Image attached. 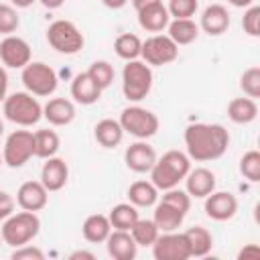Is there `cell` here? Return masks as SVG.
I'll use <instances>...</instances> for the list:
<instances>
[{
  "label": "cell",
  "mask_w": 260,
  "mask_h": 260,
  "mask_svg": "<svg viewBox=\"0 0 260 260\" xmlns=\"http://www.w3.org/2000/svg\"><path fill=\"white\" fill-rule=\"evenodd\" d=\"M187 156L197 162H209L225 154L230 146V132L221 124L195 122L185 128Z\"/></svg>",
  "instance_id": "6da1fadb"
},
{
  "label": "cell",
  "mask_w": 260,
  "mask_h": 260,
  "mask_svg": "<svg viewBox=\"0 0 260 260\" xmlns=\"http://www.w3.org/2000/svg\"><path fill=\"white\" fill-rule=\"evenodd\" d=\"M191 169V158L181 152V150H167L156 162L152 165L150 173V183L158 191H167L173 187H179V183L187 177Z\"/></svg>",
  "instance_id": "7a4b0ae2"
},
{
  "label": "cell",
  "mask_w": 260,
  "mask_h": 260,
  "mask_svg": "<svg viewBox=\"0 0 260 260\" xmlns=\"http://www.w3.org/2000/svg\"><path fill=\"white\" fill-rule=\"evenodd\" d=\"M39 230H41V219H39L37 211L22 209V211L12 213L10 217H6L2 221L0 236H2L4 244L12 246V248H18V246H24L30 240H35Z\"/></svg>",
  "instance_id": "3957f363"
},
{
  "label": "cell",
  "mask_w": 260,
  "mask_h": 260,
  "mask_svg": "<svg viewBox=\"0 0 260 260\" xmlns=\"http://www.w3.org/2000/svg\"><path fill=\"white\" fill-rule=\"evenodd\" d=\"M2 110H4L6 120L22 128L35 126L43 118V106L28 91H14L6 95V100L2 102Z\"/></svg>",
  "instance_id": "277c9868"
},
{
  "label": "cell",
  "mask_w": 260,
  "mask_h": 260,
  "mask_svg": "<svg viewBox=\"0 0 260 260\" xmlns=\"http://www.w3.org/2000/svg\"><path fill=\"white\" fill-rule=\"evenodd\" d=\"M152 89V69L142 59L126 61L122 69V91L128 102L144 100Z\"/></svg>",
  "instance_id": "5b68a950"
},
{
  "label": "cell",
  "mask_w": 260,
  "mask_h": 260,
  "mask_svg": "<svg viewBox=\"0 0 260 260\" xmlns=\"http://www.w3.org/2000/svg\"><path fill=\"white\" fill-rule=\"evenodd\" d=\"M47 43L61 55H75L83 49L85 39L75 22L59 18L53 20L47 28Z\"/></svg>",
  "instance_id": "8992f818"
},
{
  "label": "cell",
  "mask_w": 260,
  "mask_h": 260,
  "mask_svg": "<svg viewBox=\"0 0 260 260\" xmlns=\"http://www.w3.org/2000/svg\"><path fill=\"white\" fill-rule=\"evenodd\" d=\"M20 79H22L26 91L32 93V95H39V98L53 95L57 85H59L55 69L47 63H43V61H30L28 65H24L22 73H20Z\"/></svg>",
  "instance_id": "52a82bcc"
},
{
  "label": "cell",
  "mask_w": 260,
  "mask_h": 260,
  "mask_svg": "<svg viewBox=\"0 0 260 260\" xmlns=\"http://www.w3.org/2000/svg\"><path fill=\"white\" fill-rule=\"evenodd\" d=\"M120 126L124 132L132 134L138 140H146L158 132V116L142 106H128L120 114Z\"/></svg>",
  "instance_id": "ba28073f"
},
{
  "label": "cell",
  "mask_w": 260,
  "mask_h": 260,
  "mask_svg": "<svg viewBox=\"0 0 260 260\" xmlns=\"http://www.w3.org/2000/svg\"><path fill=\"white\" fill-rule=\"evenodd\" d=\"M35 156V136L30 130H14L6 136L2 148V160L10 169L24 167Z\"/></svg>",
  "instance_id": "9c48e42d"
},
{
  "label": "cell",
  "mask_w": 260,
  "mask_h": 260,
  "mask_svg": "<svg viewBox=\"0 0 260 260\" xmlns=\"http://www.w3.org/2000/svg\"><path fill=\"white\" fill-rule=\"evenodd\" d=\"M140 57L150 67H162V65L173 63L179 57V45L169 35L156 32L148 37L146 41H142Z\"/></svg>",
  "instance_id": "30bf717a"
},
{
  "label": "cell",
  "mask_w": 260,
  "mask_h": 260,
  "mask_svg": "<svg viewBox=\"0 0 260 260\" xmlns=\"http://www.w3.org/2000/svg\"><path fill=\"white\" fill-rule=\"evenodd\" d=\"M152 256L156 260H187L191 258L189 244L185 234L181 232H160L152 244Z\"/></svg>",
  "instance_id": "8fae6325"
},
{
  "label": "cell",
  "mask_w": 260,
  "mask_h": 260,
  "mask_svg": "<svg viewBox=\"0 0 260 260\" xmlns=\"http://www.w3.org/2000/svg\"><path fill=\"white\" fill-rule=\"evenodd\" d=\"M30 57H32V51L24 39H20L16 35H6L0 41V61L6 67L22 69L24 65L30 63Z\"/></svg>",
  "instance_id": "7c38bea8"
},
{
  "label": "cell",
  "mask_w": 260,
  "mask_h": 260,
  "mask_svg": "<svg viewBox=\"0 0 260 260\" xmlns=\"http://www.w3.org/2000/svg\"><path fill=\"white\" fill-rule=\"evenodd\" d=\"M203 209H205L209 219L228 221V219H232L238 213V199L230 191H211L205 197Z\"/></svg>",
  "instance_id": "4fadbf2b"
},
{
  "label": "cell",
  "mask_w": 260,
  "mask_h": 260,
  "mask_svg": "<svg viewBox=\"0 0 260 260\" xmlns=\"http://www.w3.org/2000/svg\"><path fill=\"white\" fill-rule=\"evenodd\" d=\"M156 152L154 148L146 142V140H136L132 142L126 152H124V162L130 171L134 173H148L152 169V165L156 162Z\"/></svg>",
  "instance_id": "5bb4252c"
},
{
  "label": "cell",
  "mask_w": 260,
  "mask_h": 260,
  "mask_svg": "<svg viewBox=\"0 0 260 260\" xmlns=\"http://www.w3.org/2000/svg\"><path fill=\"white\" fill-rule=\"evenodd\" d=\"M67 179H69V167L63 158H59L57 154L45 158V165L41 169V183L49 193L61 191L67 185Z\"/></svg>",
  "instance_id": "9a60e30c"
},
{
  "label": "cell",
  "mask_w": 260,
  "mask_h": 260,
  "mask_svg": "<svg viewBox=\"0 0 260 260\" xmlns=\"http://www.w3.org/2000/svg\"><path fill=\"white\" fill-rule=\"evenodd\" d=\"M49 201V191L41 181H24L16 191V203L26 211H41Z\"/></svg>",
  "instance_id": "2e32d148"
},
{
  "label": "cell",
  "mask_w": 260,
  "mask_h": 260,
  "mask_svg": "<svg viewBox=\"0 0 260 260\" xmlns=\"http://www.w3.org/2000/svg\"><path fill=\"white\" fill-rule=\"evenodd\" d=\"M185 181V191L195 197V199H205L211 191H215V175L213 171L205 169V167H197V169H189Z\"/></svg>",
  "instance_id": "e0dca14e"
},
{
  "label": "cell",
  "mask_w": 260,
  "mask_h": 260,
  "mask_svg": "<svg viewBox=\"0 0 260 260\" xmlns=\"http://www.w3.org/2000/svg\"><path fill=\"white\" fill-rule=\"evenodd\" d=\"M106 248L114 260H134L138 252V244L126 230H112L106 238Z\"/></svg>",
  "instance_id": "ac0fdd59"
},
{
  "label": "cell",
  "mask_w": 260,
  "mask_h": 260,
  "mask_svg": "<svg viewBox=\"0 0 260 260\" xmlns=\"http://www.w3.org/2000/svg\"><path fill=\"white\" fill-rule=\"evenodd\" d=\"M199 28H203L209 37H219L230 28V12L221 4H209L201 12Z\"/></svg>",
  "instance_id": "d6986e66"
},
{
  "label": "cell",
  "mask_w": 260,
  "mask_h": 260,
  "mask_svg": "<svg viewBox=\"0 0 260 260\" xmlns=\"http://www.w3.org/2000/svg\"><path fill=\"white\" fill-rule=\"evenodd\" d=\"M43 118L53 126H67L75 118V104L67 98H51L43 106Z\"/></svg>",
  "instance_id": "ffe728a7"
},
{
  "label": "cell",
  "mask_w": 260,
  "mask_h": 260,
  "mask_svg": "<svg viewBox=\"0 0 260 260\" xmlns=\"http://www.w3.org/2000/svg\"><path fill=\"white\" fill-rule=\"evenodd\" d=\"M169 20H171V14L162 2H156V4H150V6H144L138 10V24L146 32H154V35L162 32L167 28Z\"/></svg>",
  "instance_id": "44dd1931"
},
{
  "label": "cell",
  "mask_w": 260,
  "mask_h": 260,
  "mask_svg": "<svg viewBox=\"0 0 260 260\" xmlns=\"http://www.w3.org/2000/svg\"><path fill=\"white\" fill-rule=\"evenodd\" d=\"M71 98L81 106H91L102 98V89L95 85L89 73L83 71V73H77L71 81Z\"/></svg>",
  "instance_id": "7402d4cb"
},
{
  "label": "cell",
  "mask_w": 260,
  "mask_h": 260,
  "mask_svg": "<svg viewBox=\"0 0 260 260\" xmlns=\"http://www.w3.org/2000/svg\"><path fill=\"white\" fill-rule=\"evenodd\" d=\"M112 232V223L108 219V215L104 213H91L85 217L83 225H81V234L89 244H102L106 242V238Z\"/></svg>",
  "instance_id": "603a6c76"
},
{
  "label": "cell",
  "mask_w": 260,
  "mask_h": 260,
  "mask_svg": "<svg viewBox=\"0 0 260 260\" xmlns=\"http://www.w3.org/2000/svg\"><path fill=\"white\" fill-rule=\"evenodd\" d=\"M185 238H187V244H189V252H191V258H203L211 252L213 248V236L207 228L203 225H193L189 230L183 232Z\"/></svg>",
  "instance_id": "cb8c5ba5"
},
{
  "label": "cell",
  "mask_w": 260,
  "mask_h": 260,
  "mask_svg": "<svg viewBox=\"0 0 260 260\" xmlns=\"http://www.w3.org/2000/svg\"><path fill=\"white\" fill-rule=\"evenodd\" d=\"M167 35L181 47L191 45L199 37V24L193 18H173L167 24Z\"/></svg>",
  "instance_id": "d4e9b609"
},
{
  "label": "cell",
  "mask_w": 260,
  "mask_h": 260,
  "mask_svg": "<svg viewBox=\"0 0 260 260\" xmlns=\"http://www.w3.org/2000/svg\"><path fill=\"white\" fill-rule=\"evenodd\" d=\"M93 136H95V140H98L100 146H104V148H114V146H118V144L122 142L124 130H122V126H120L118 120H114V118H104V120H100V122L95 124Z\"/></svg>",
  "instance_id": "484cf974"
},
{
  "label": "cell",
  "mask_w": 260,
  "mask_h": 260,
  "mask_svg": "<svg viewBox=\"0 0 260 260\" xmlns=\"http://www.w3.org/2000/svg\"><path fill=\"white\" fill-rule=\"evenodd\" d=\"M185 219V213H181L179 209H175L173 205L165 203V201H158L154 203V215H152V221L156 223L158 232H175L181 228Z\"/></svg>",
  "instance_id": "4316f807"
},
{
  "label": "cell",
  "mask_w": 260,
  "mask_h": 260,
  "mask_svg": "<svg viewBox=\"0 0 260 260\" xmlns=\"http://www.w3.org/2000/svg\"><path fill=\"white\" fill-rule=\"evenodd\" d=\"M258 116V104L252 98H234L228 104V118L234 124H250Z\"/></svg>",
  "instance_id": "83f0119b"
},
{
  "label": "cell",
  "mask_w": 260,
  "mask_h": 260,
  "mask_svg": "<svg viewBox=\"0 0 260 260\" xmlns=\"http://www.w3.org/2000/svg\"><path fill=\"white\" fill-rule=\"evenodd\" d=\"M128 201L136 207H152L158 201V189L150 181H134L128 187Z\"/></svg>",
  "instance_id": "f1b7e54d"
},
{
  "label": "cell",
  "mask_w": 260,
  "mask_h": 260,
  "mask_svg": "<svg viewBox=\"0 0 260 260\" xmlns=\"http://www.w3.org/2000/svg\"><path fill=\"white\" fill-rule=\"evenodd\" d=\"M32 136H35V156L49 158V156H55L59 152L61 140H59V134L55 130L43 128V130L32 132Z\"/></svg>",
  "instance_id": "f546056e"
},
{
  "label": "cell",
  "mask_w": 260,
  "mask_h": 260,
  "mask_svg": "<svg viewBox=\"0 0 260 260\" xmlns=\"http://www.w3.org/2000/svg\"><path fill=\"white\" fill-rule=\"evenodd\" d=\"M108 219L112 223V230H126V232H130V228L138 219V207L132 205V203H118V205H114L110 209Z\"/></svg>",
  "instance_id": "4dcf8cb0"
},
{
  "label": "cell",
  "mask_w": 260,
  "mask_h": 260,
  "mask_svg": "<svg viewBox=\"0 0 260 260\" xmlns=\"http://www.w3.org/2000/svg\"><path fill=\"white\" fill-rule=\"evenodd\" d=\"M140 49H142V41L138 35L134 32H122L116 41H114V51L120 59L124 61H132V59H140Z\"/></svg>",
  "instance_id": "1f68e13d"
},
{
  "label": "cell",
  "mask_w": 260,
  "mask_h": 260,
  "mask_svg": "<svg viewBox=\"0 0 260 260\" xmlns=\"http://www.w3.org/2000/svg\"><path fill=\"white\" fill-rule=\"evenodd\" d=\"M158 228H156V223L152 221V219H136L134 221V225L130 228V236L134 238V242L138 244V246H152L154 244V240L158 238Z\"/></svg>",
  "instance_id": "d6a6232c"
},
{
  "label": "cell",
  "mask_w": 260,
  "mask_h": 260,
  "mask_svg": "<svg viewBox=\"0 0 260 260\" xmlns=\"http://www.w3.org/2000/svg\"><path fill=\"white\" fill-rule=\"evenodd\" d=\"M87 73H89V77L95 81V85H98L102 91H104L106 87H110L112 81H114V77H116L114 65L108 63V61H93V63L89 65Z\"/></svg>",
  "instance_id": "836d02e7"
},
{
  "label": "cell",
  "mask_w": 260,
  "mask_h": 260,
  "mask_svg": "<svg viewBox=\"0 0 260 260\" xmlns=\"http://www.w3.org/2000/svg\"><path fill=\"white\" fill-rule=\"evenodd\" d=\"M240 173L250 181L258 183L260 181V152L258 150H248L240 158Z\"/></svg>",
  "instance_id": "e575fe53"
},
{
  "label": "cell",
  "mask_w": 260,
  "mask_h": 260,
  "mask_svg": "<svg viewBox=\"0 0 260 260\" xmlns=\"http://www.w3.org/2000/svg\"><path fill=\"white\" fill-rule=\"evenodd\" d=\"M240 87L248 98H260V67H248L240 77Z\"/></svg>",
  "instance_id": "d590c367"
},
{
  "label": "cell",
  "mask_w": 260,
  "mask_h": 260,
  "mask_svg": "<svg viewBox=\"0 0 260 260\" xmlns=\"http://www.w3.org/2000/svg\"><path fill=\"white\" fill-rule=\"evenodd\" d=\"M160 201L173 205L175 209H179V211L185 213V215H187V211L191 209V195H189L185 189H179V187H173V189L162 191Z\"/></svg>",
  "instance_id": "8d00e7d4"
},
{
  "label": "cell",
  "mask_w": 260,
  "mask_h": 260,
  "mask_svg": "<svg viewBox=\"0 0 260 260\" xmlns=\"http://www.w3.org/2000/svg\"><path fill=\"white\" fill-rule=\"evenodd\" d=\"M20 26V18L14 6L0 4V35H12Z\"/></svg>",
  "instance_id": "74e56055"
},
{
  "label": "cell",
  "mask_w": 260,
  "mask_h": 260,
  "mask_svg": "<svg viewBox=\"0 0 260 260\" xmlns=\"http://www.w3.org/2000/svg\"><path fill=\"white\" fill-rule=\"evenodd\" d=\"M199 8V0H169V14L173 18H191Z\"/></svg>",
  "instance_id": "f35d334b"
},
{
  "label": "cell",
  "mask_w": 260,
  "mask_h": 260,
  "mask_svg": "<svg viewBox=\"0 0 260 260\" xmlns=\"http://www.w3.org/2000/svg\"><path fill=\"white\" fill-rule=\"evenodd\" d=\"M242 28L246 35L250 37H258L260 35V8L258 6H248V10L242 16Z\"/></svg>",
  "instance_id": "ab89813d"
},
{
  "label": "cell",
  "mask_w": 260,
  "mask_h": 260,
  "mask_svg": "<svg viewBox=\"0 0 260 260\" xmlns=\"http://www.w3.org/2000/svg\"><path fill=\"white\" fill-rule=\"evenodd\" d=\"M10 258H12V260H43V258H45V254H43V250H41V248L24 244V246L14 248V252H12V256H10Z\"/></svg>",
  "instance_id": "60d3db41"
},
{
  "label": "cell",
  "mask_w": 260,
  "mask_h": 260,
  "mask_svg": "<svg viewBox=\"0 0 260 260\" xmlns=\"http://www.w3.org/2000/svg\"><path fill=\"white\" fill-rule=\"evenodd\" d=\"M12 213H14V199L8 193H4L2 199H0V221H4L6 217H10Z\"/></svg>",
  "instance_id": "b9f144b4"
},
{
  "label": "cell",
  "mask_w": 260,
  "mask_h": 260,
  "mask_svg": "<svg viewBox=\"0 0 260 260\" xmlns=\"http://www.w3.org/2000/svg\"><path fill=\"white\" fill-rule=\"evenodd\" d=\"M238 258L240 260H256V258H260V248L256 244H248L238 252Z\"/></svg>",
  "instance_id": "7bdbcfd3"
},
{
  "label": "cell",
  "mask_w": 260,
  "mask_h": 260,
  "mask_svg": "<svg viewBox=\"0 0 260 260\" xmlns=\"http://www.w3.org/2000/svg\"><path fill=\"white\" fill-rule=\"evenodd\" d=\"M8 95V75H6V69L0 67V102H4Z\"/></svg>",
  "instance_id": "ee69618b"
},
{
  "label": "cell",
  "mask_w": 260,
  "mask_h": 260,
  "mask_svg": "<svg viewBox=\"0 0 260 260\" xmlns=\"http://www.w3.org/2000/svg\"><path fill=\"white\" fill-rule=\"evenodd\" d=\"M69 260H95V254L87 250H75L69 254Z\"/></svg>",
  "instance_id": "f6af8a7d"
},
{
  "label": "cell",
  "mask_w": 260,
  "mask_h": 260,
  "mask_svg": "<svg viewBox=\"0 0 260 260\" xmlns=\"http://www.w3.org/2000/svg\"><path fill=\"white\" fill-rule=\"evenodd\" d=\"M47 10H57V8H61L63 6V2L65 0H39Z\"/></svg>",
  "instance_id": "bcb514c9"
},
{
  "label": "cell",
  "mask_w": 260,
  "mask_h": 260,
  "mask_svg": "<svg viewBox=\"0 0 260 260\" xmlns=\"http://www.w3.org/2000/svg\"><path fill=\"white\" fill-rule=\"evenodd\" d=\"M130 2H132L134 10L138 12L140 8H144V6H150V4H156V2H162V0H130Z\"/></svg>",
  "instance_id": "7dc6e473"
},
{
  "label": "cell",
  "mask_w": 260,
  "mask_h": 260,
  "mask_svg": "<svg viewBox=\"0 0 260 260\" xmlns=\"http://www.w3.org/2000/svg\"><path fill=\"white\" fill-rule=\"evenodd\" d=\"M102 2H104V6H108V8H112V10H118V8L126 6L128 0H102Z\"/></svg>",
  "instance_id": "c3c4849f"
},
{
  "label": "cell",
  "mask_w": 260,
  "mask_h": 260,
  "mask_svg": "<svg viewBox=\"0 0 260 260\" xmlns=\"http://www.w3.org/2000/svg\"><path fill=\"white\" fill-rule=\"evenodd\" d=\"M10 2H12L14 8H28V6H32L37 0H10Z\"/></svg>",
  "instance_id": "681fc988"
},
{
  "label": "cell",
  "mask_w": 260,
  "mask_h": 260,
  "mask_svg": "<svg viewBox=\"0 0 260 260\" xmlns=\"http://www.w3.org/2000/svg\"><path fill=\"white\" fill-rule=\"evenodd\" d=\"M232 6H236V8H248V6H252L254 4V0H228Z\"/></svg>",
  "instance_id": "f907efd6"
},
{
  "label": "cell",
  "mask_w": 260,
  "mask_h": 260,
  "mask_svg": "<svg viewBox=\"0 0 260 260\" xmlns=\"http://www.w3.org/2000/svg\"><path fill=\"white\" fill-rule=\"evenodd\" d=\"M2 134H4V122L0 120V136H2Z\"/></svg>",
  "instance_id": "816d5d0a"
},
{
  "label": "cell",
  "mask_w": 260,
  "mask_h": 260,
  "mask_svg": "<svg viewBox=\"0 0 260 260\" xmlns=\"http://www.w3.org/2000/svg\"><path fill=\"white\" fill-rule=\"evenodd\" d=\"M4 193H6V191H2V189H0V199H2V195H4Z\"/></svg>",
  "instance_id": "f5cc1de1"
},
{
  "label": "cell",
  "mask_w": 260,
  "mask_h": 260,
  "mask_svg": "<svg viewBox=\"0 0 260 260\" xmlns=\"http://www.w3.org/2000/svg\"><path fill=\"white\" fill-rule=\"evenodd\" d=\"M2 162H4V160H2V154H0V165H2Z\"/></svg>",
  "instance_id": "db71d44e"
},
{
  "label": "cell",
  "mask_w": 260,
  "mask_h": 260,
  "mask_svg": "<svg viewBox=\"0 0 260 260\" xmlns=\"http://www.w3.org/2000/svg\"><path fill=\"white\" fill-rule=\"evenodd\" d=\"M0 242H2V236H0Z\"/></svg>",
  "instance_id": "11a10c76"
}]
</instances>
